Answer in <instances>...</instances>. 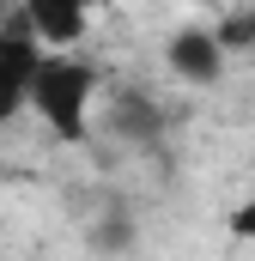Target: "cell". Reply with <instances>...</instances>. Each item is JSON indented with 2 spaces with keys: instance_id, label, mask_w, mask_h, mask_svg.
I'll list each match as a JSON object with an SVG mask.
<instances>
[{
  "instance_id": "9c48e42d",
  "label": "cell",
  "mask_w": 255,
  "mask_h": 261,
  "mask_svg": "<svg viewBox=\"0 0 255 261\" xmlns=\"http://www.w3.org/2000/svg\"><path fill=\"white\" fill-rule=\"evenodd\" d=\"M0 12H6V0H0Z\"/></svg>"
},
{
  "instance_id": "6da1fadb",
  "label": "cell",
  "mask_w": 255,
  "mask_h": 261,
  "mask_svg": "<svg viewBox=\"0 0 255 261\" xmlns=\"http://www.w3.org/2000/svg\"><path fill=\"white\" fill-rule=\"evenodd\" d=\"M91 103H97V67L85 55H37V73H31V116H43V128L79 146L91 134Z\"/></svg>"
},
{
  "instance_id": "7a4b0ae2",
  "label": "cell",
  "mask_w": 255,
  "mask_h": 261,
  "mask_svg": "<svg viewBox=\"0 0 255 261\" xmlns=\"http://www.w3.org/2000/svg\"><path fill=\"white\" fill-rule=\"evenodd\" d=\"M85 24H91V12H85L79 0H24V12H18V31H24L43 55L79 49V43H85Z\"/></svg>"
},
{
  "instance_id": "8992f818",
  "label": "cell",
  "mask_w": 255,
  "mask_h": 261,
  "mask_svg": "<svg viewBox=\"0 0 255 261\" xmlns=\"http://www.w3.org/2000/svg\"><path fill=\"white\" fill-rule=\"evenodd\" d=\"M91 243H97L104 255H128V249H134V225H128V213H116V219H104V225L91 231Z\"/></svg>"
},
{
  "instance_id": "3957f363",
  "label": "cell",
  "mask_w": 255,
  "mask_h": 261,
  "mask_svg": "<svg viewBox=\"0 0 255 261\" xmlns=\"http://www.w3.org/2000/svg\"><path fill=\"white\" fill-rule=\"evenodd\" d=\"M225 55H231V49L219 43L213 24H183V31L164 43V61H170V73H176L183 85H219Z\"/></svg>"
},
{
  "instance_id": "5b68a950",
  "label": "cell",
  "mask_w": 255,
  "mask_h": 261,
  "mask_svg": "<svg viewBox=\"0 0 255 261\" xmlns=\"http://www.w3.org/2000/svg\"><path fill=\"white\" fill-rule=\"evenodd\" d=\"M164 110L146 97V91H122L116 103H110V134L116 140H128V146H158L164 140Z\"/></svg>"
},
{
  "instance_id": "ba28073f",
  "label": "cell",
  "mask_w": 255,
  "mask_h": 261,
  "mask_svg": "<svg viewBox=\"0 0 255 261\" xmlns=\"http://www.w3.org/2000/svg\"><path fill=\"white\" fill-rule=\"evenodd\" d=\"M79 6H85V12H97V6H110V0H79Z\"/></svg>"
},
{
  "instance_id": "277c9868",
  "label": "cell",
  "mask_w": 255,
  "mask_h": 261,
  "mask_svg": "<svg viewBox=\"0 0 255 261\" xmlns=\"http://www.w3.org/2000/svg\"><path fill=\"white\" fill-rule=\"evenodd\" d=\"M37 43L18 24H0V128L31 110V73H37Z\"/></svg>"
},
{
  "instance_id": "52a82bcc",
  "label": "cell",
  "mask_w": 255,
  "mask_h": 261,
  "mask_svg": "<svg viewBox=\"0 0 255 261\" xmlns=\"http://www.w3.org/2000/svg\"><path fill=\"white\" fill-rule=\"evenodd\" d=\"M225 231H231L237 243H255V189H249L243 200H237V206H231V219H225Z\"/></svg>"
}]
</instances>
